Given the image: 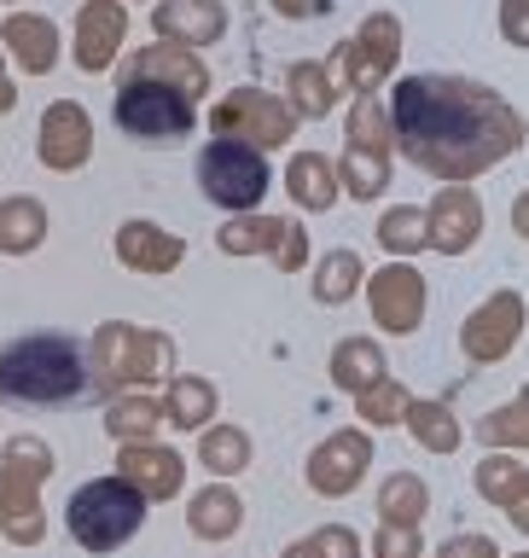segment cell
<instances>
[{
	"label": "cell",
	"mask_w": 529,
	"mask_h": 558,
	"mask_svg": "<svg viewBox=\"0 0 529 558\" xmlns=\"http://www.w3.org/2000/svg\"><path fill=\"white\" fill-rule=\"evenodd\" d=\"M87 390H94V373H87V355L76 338L35 331V338H17L0 355V396L12 408H70Z\"/></svg>",
	"instance_id": "6da1fadb"
},
{
	"label": "cell",
	"mask_w": 529,
	"mask_h": 558,
	"mask_svg": "<svg viewBox=\"0 0 529 558\" xmlns=\"http://www.w3.org/2000/svg\"><path fill=\"white\" fill-rule=\"evenodd\" d=\"M140 523H146V500L117 477H99V483H87V488L70 495V535H76L87 553L122 547Z\"/></svg>",
	"instance_id": "7a4b0ae2"
},
{
	"label": "cell",
	"mask_w": 529,
	"mask_h": 558,
	"mask_svg": "<svg viewBox=\"0 0 529 558\" xmlns=\"http://www.w3.org/2000/svg\"><path fill=\"white\" fill-rule=\"evenodd\" d=\"M199 186L209 204L221 209H251L262 192H268V157L256 146H244L233 134H216L199 151Z\"/></svg>",
	"instance_id": "3957f363"
},
{
	"label": "cell",
	"mask_w": 529,
	"mask_h": 558,
	"mask_svg": "<svg viewBox=\"0 0 529 558\" xmlns=\"http://www.w3.org/2000/svg\"><path fill=\"white\" fill-rule=\"evenodd\" d=\"M117 122L122 134L140 140V146H181V140L192 134V99L175 94V87H157V82H122L117 94Z\"/></svg>",
	"instance_id": "277c9868"
},
{
	"label": "cell",
	"mask_w": 529,
	"mask_h": 558,
	"mask_svg": "<svg viewBox=\"0 0 529 558\" xmlns=\"http://www.w3.org/2000/svg\"><path fill=\"white\" fill-rule=\"evenodd\" d=\"M291 181H297V198H303V204H314V209H326V204H332V181H326V163H314V157H297Z\"/></svg>",
	"instance_id": "5b68a950"
},
{
	"label": "cell",
	"mask_w": 529,
	"mask_h": 558,
	"mask_svg": "<svg viewBox=\"0 0 529 558\" xmlns=\"http://www.w3.org/2000/svg\"><path fill=\"white\" fill-rule=\"evenodd\" d=\"M199 530H204V535H209V530H221V535L239 530V500H233V495H204V500H199Z\"/></svg>",
	"instance_id": "8992f818"
},
{
	"label": "cell",
	"mask_w": 529,
	"mask_h": 558,
	"mask_svg": "<svg viewBox=\"0 0 529 558\" xmlns=\"http://www.w3.org/2000/svg\"><path fill=\"white\" fill-rule=\"evenodd\" d=\"M443 558H489V547H478V541H466V547H454V541H448V547H443Z\"/></svg>",
	"instance_id": "52a82bcc"
}]
</instances>
